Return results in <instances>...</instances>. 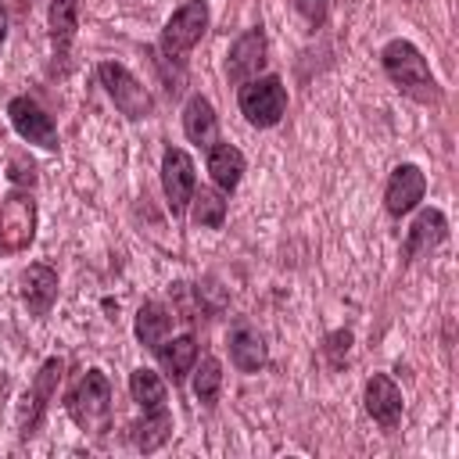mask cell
Returning a JSON list of instances; mask_svg holds the SVG:
<instances>
[{
  "label": "cell",
  "instance_id": "1",
  "mask_svg": "<svg viewBox=\"0 0 459 459\" xmlns=\"http://www.w3.org/2000/svg\"><path fill=\"white\" fill-rule=\"evenodd\" d=\"M380 65H384L387 79H391L405 97H412V100H420V104H437V100H441V86H437V79L430 75V65H427V57L420 54L416 43H409V39H391V43H384Z\"/></svg>",
  "mask_w": 459,
  "mask_h": 459
},
{
  "label": "cell",
  "instance_id": "2",
  "mask_svg": "<svg viewBox=\"0 0 459 459\" xmlns=\"http://www.w3.org/2000/svg\"><path fill=\"white\" fill-rule=\"evenodd\" d=\"M65 409L82 430H93V434L108 430V423H111V380L104 377V369H86L79 377V384L65 394Z\"/></svg>",
  "mask_w": 459,
  "mask_h": 459
},
{
  "label": "cell",
  "instance_id": "3",
  "mask_svg": "<svg viewBox=\"0 0 459 459\" xmlns=\"http://www.w3.org/2000/svg\"><path fill=\"white\" fill-rule=\"evenodd\" d=\"M237 108L255 129H269L283 118L287 111V86L280 75H255L240 82L237 90Z\"/></svg>",
  "mask_w": 459,
  "mask_h": 459
},
{
  "label": "cell",
  "instance_id": "4",
  "mask_svg": "<svg viewBox=\"0 0 459 459\" xmlns=\"http://www.w3.org/2000/svg\"><path fill=\"white\" fill-rule=\"evenodd\" d=\"M204 29H208V4H204V0H186V4H179V7L172 11V18L165 22V29H161V43H158L161 57L172 61V65H183L186 54L201 43Z\"/></svg>",
  "mask_w": 459,
  "mask_h": 459
},
{
  "label": "cell",
  "instance_id": "5",
  "mask_svg": "<svg viewBox=\"0 0 459 459\" xmlns=\"http://www.w3.org/2000/svg\"><path fill=\"white\" fill-rule=\"evenodd\" d=\"M36 240V197L29 190H11L0 201V251L18 255Z\"/></svg>",
  "mask_w": 459,
  "mask_h": 459
},
{
  "label": "cell",
  "instance_id": "6",
  "mask_svg": "<svg viewBox=\"0 0 459 459\" xmlns=\"http://www.w3.org/2000/svg\"><path fill=\"white\" fill-rule=\"evenodd\" d=\"M97 79L104 86V93L115 100V108L126 115V118H147L154 111V100L147 93V86L118 61H104L97 65Z\"/></svg>",
  "mask_w": 459,
  "mask_h": 459
},
{
  "label": "cell",
  "instance_id": "7",
  "mask_svg": "<svg viewBox=\"0 0 459 459\" xmlns=\"http://www.w3.org/2000/svg\"><path fill=\"white\" fill-rule=\"evenodd\" d=\"M61 373H65V359L54 355V359H47V362L39 366V373L32 377L29 391L22 394V409H18V430H22V437H32V434L39 430V423H43V416H47L54 394H57Z\"/></svg>",
  "mask_w": 459,
  "mask_h": 459
},
{
  "label": "cell",
  "instance_id": "8",
  "mask_svg": "<svg viewBox=\"0 0 459 459\" xmlns=\"http://www.w3.org/2000/svg\"><path fill=\"white\" fill-rule=\"evenodd\" d=\"M161 190L169 197V212L183 215L194 190H197V169H194V158L183 147H165V154H161Z\"/></svg>",
  "mask_w": 459,
  "mask_h": 459
},
{
  "label": "cell",
  "instance_id": "9",
  "mask_svg": "<svg viewBox=\"0 0 459 459\" xmlns=\"http://www.w3.org/2000/svg\"><path fill=\"white\" fill-rule=\"evenodd\" d=\"M7 118H11V126L22 140H29L43 151H57V126L32 97H14L7 104Z\"/></svg>",
  "mask_w": 459,
  "mask_h": 459
},
{
  "label": "cell",
  "instance_id": "10",
  "mask_svg": "<svg viewBox=\"0 0 459 459\" xmlns=\"http://www.w3.org/2000/svg\"><path fill=\"white\" fill-rule=\"evenodd\" d=\"M423 194H427V176H423V169L412 165V161H402V165H394L391 176H387L384 208H387V215L402 219V215H409V212L423 201Z\"/></svg>",
  "mask_w": 459,
  "mask_h": 459
},
{
  "label": "cell",
  "instance_id": "11",
  "mask_svg": "<svg viewBox=\"0 0 459 459\" xmlns=\"http://www.w3.org/2000/svg\"><path fill=\"white\" fill-rule=\"evenodd\" d=\"M265 54H269V43H265L262 25L240 32V36L233 39L230 54H226V75H230V82L240 86V82L255 79V75L265 68Z\"/></svg>",
  "mask_w": 459,
  "mask_h": 459
},
{
  "label": "cell",
  "instance_id": "12",
  "mask_svg": "<svg viewBox=\"0 0 459 459\" xmlns=\"http://www.w3.org/2000/svg\"><path fill=\"white\" fill-rule=\"evenodd\" d=\"M362 402H366V412L373 416V423H380L384 430H394L402 423V391L398 384L387 377V373H373L366 380V391H362Z\"/></svg>",
  "mask_w": 459,
  "mask_h": 459
},
{
  "label": "cell",
  "instance_id": "13",
  "mask_svg": "<svg viewBox=\"0 0 459 459\" xmlns=\"http://www.w3.org/2000/svg\"><path fill=\"white\" fill-rule=\"evenodd\" d=\"M445 237H448V219H445V212H441V208H423V212L412 219L409 233H405L402 258H405V262H416L420 255L434 251Z\"/></svg>",
  "mask_w": 459,
  "mask_h": 459
},
{
  "label": "cell",
  "instance_id": "14",
  "mask_svg": "<svg viewBox=\"0 0 459 459\" xmlns=\"http://www.w3.org/2000/svg\"><path fill=\"white\" fill-rule=\"evenodd\" d=\"M18 290H22V301L32 316H47L57 301V273L43 262H32L29 269H22L18 276Z\"/></svg>",
  "mask_w": 459,
  "mask_h": 459
},
{
  "label": "cell",
  "instance_id": "15",
  "mask_svg": "<svg viewBox=\"0 0 459 459\" xmlns=\"http://www.w3.org/2000/svg\"><path fill=\"white\" fill-rule=\"evenodd\" d=\"M226 344H230V359H233V366H237L240 373H258V369L265 366V359H269L265 341H262V333H258L251 323H237V326L230 330Z\"/></svg>",
  "mask_w": 459,
  "mask_h": 459
},
{
  "label": "cell",
  "instance_id": "16",
  "mask_svg": "<svg viewBox=\"0 0 459 459\" xmlns=\"http://www.w3.org/2000/svg\"><path fill=\"white\" fill-rule=\"evenodd\" d=\"M154 355H158L165 377H169L172 384H179V380H186V373H190L194 362H197V337H194V333L165 337V341L154 348Z\"/></svg>",
  "mask_w": 459,
  "mask_h": 459
},
{
  "label": "cell",
  "instance_id": "17",
  "mask_svg": "<svg viewBox=\"0 0 459 459\" xmlns=\"http://www.w3.org/2000/svg\"><path fill=\"white\" fill-rule=\"evenodd\" d=\"M183 133H186V140L197 143V147H212V143H215V136H219V118H215V108H212L208 97L194 93V97L186 100V108H183Z\"/></svg>",
  "mask_w": 459,
  "mask_h": 459
},
{
  "label": "cell",
  "instance_id": "18",
  "mask_svg": "<svg viewBox=\"0 0 459 459\" xmlns=\"http://www.w3.org/2000/svg\"><path fill=\"white\" fill-rule=\"evenodd\" d=\"M244 154H240V147H233V143H212L208 147V172H212V183L222 190V194H233L237 186H240V176H244Z\"/></svg>",
  "mask_w": 459,
  "mask_h": 459
},
{
  "label": "cell",
  "instance_id": "19",
  "mask_svg": "<svg viewBox=\"0 0 459 459\" xmlns=\"http://www.w3.org/2000/svg\"><path fill=\"white\" fill-rule=\"evenodd\" d=\"M172 308H165L161 301H143L140 305V312H136V341L140 344H147L151 351L169 337V330H172Z\"/></svg>",
  "mask_w": 459,
  "mask_h": 459
},
{
  "label": "cell",
  "instance_id": "20",
  "mask_svg": "<svg viewBox=\"0 0 459 459\" xmlns=\"http://www.w3.org/2000/svg\"><path fill=\"white\" fill-rule=\"evenodd\" d=\"M129 394H133V402H136L143 412L165 409V402H169L165 380H161L154 369H147V366H140V369L129 373Z\"/></svg>",
  "mask_w": 459,
  "mask_h": 459
},
{
  "label": "cell",
  "instance_id": "21",
  "mask_svg": "<svg viewBox=\"0 0 459 459\" xmlns=\"http://www.w3.org/2000/svg\"><path fill=\"white\" fill-rule=\"evenodd\" d=\"M169 434H172V412H169V405L165 409H154V412H143V420L133 423V445L140 452L161 448L169 441Z\"/></svg>",
  "mask_w": 459,
  "mask_h": 459
},
{
  "label": "cell",
  "instance_id": "22",
  "mask_svg": "<svg viewBox=\"0 0 459 459\" xmlns=\"http://www.w3.org/2000/svg\"><path fill=\"white\" fill-rule=\"evenodd\" d=\"M47 25H50V39H54V50L65 57L75 29H79V0H50V11H47Z\"/></svg>",
  "mask_w": 459,
  "mask_h": 459
},
{
  "label": "cell",
  "instance_id": "23",
  "mask_svg": "<svg viewBox=\"0 0 459 459\" xmlns=\"http://www.w3.org/2000/svg\"><path fill=\"white\" fill-rule=\"evenodd\" d=\"M190 204H194V222L197 226L219 230L226 222V197H222V190H204L201 186V190H194Z\"/></svg>",
  "mask_w": 459,
  "mask_h": 459
},
{
  "label": "cell",
  "instance_id": "24",
  "mask_svg": "<svg viewBox=\"0 0 459 459\" xmlns=\"http://www.w3.org/2000/svg\"><path fill=\"white\" fill-rule=\"evenodd\" d=\"M219 391H222V362L215 355H204L201 366L194 369V394L201 405H215L219 402Z\"/></svg>",
  "mask_w": 459,
  "mask_h": 459
},
{
  "label": "cell",
  "instance_id": "25",
  "mask_svg": "<svg viewBox=\"0 0 459 459\" xmlns=\"http://www.w3.org/2000/svg\"><path fill=\"white\" fill-rule=\"evenodd\" d=\"M348 348H351V330H333V333H326V341H323V355H326L330 369H341V366H344Z\"/></svg>",
  "mask_w": 459,
  "mask_h": 459
},
{
  "label": "cell",
  "instance_id": "26",
  "mask_svg": "<svg viewBox=\"0 0 459 459\" xmlns=\"http://www.w3.org/2000/svg\"><path fill=\"white\" fill-rule=\"evenodd\" d=\"M11 183H22V186H32L36 183V169H32V161H25L22 154H14L11 158Z\"/></svg>",
  "mask_w": 459,
  "mask_h": 459
},
{
  "label": "cell",
  "instance_id": "27",
  "mask_svg": "<svg viewBox=\"0 0 459 459\" xmlns=\"http://www.w3.org/2000/svg\"><path fill=\"white\" fill-rule=\"evenodd\" d=\"M294 7L301 11V18L308 25H323L326 22V0H294Z\"/></svg>",
  "mask_w": 459,
  "mask_h": 459
},
{
  "label": "cell",
  "instance_id": "28",
  "mask_svg": "<svg viewBox=\"0 0 459 459\" xmlns=\"http://www.w3.org/2000/svg\"><path fill=\"white\" fill-rule=\"evenodd\" d=\"M4 39H7V11L0 7V47H4Z\"/></svg>",
  "mask_w": 459,
  "mask_h": 459
}]
</instances>
